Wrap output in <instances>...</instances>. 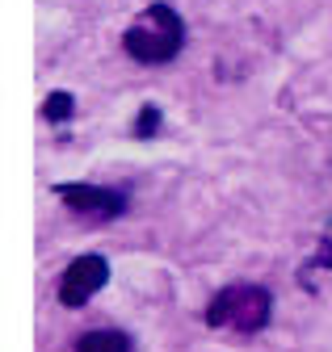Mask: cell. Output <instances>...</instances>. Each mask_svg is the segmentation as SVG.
<instances>
[{
  "instance_id": "7",
  "label": "cell",
  "mask_w": 332,
  "mask_h": 352,
  "mask_svg": "<svg viewBox=\"0 0 332 352\" xmlns=\"http://www.w3.org/2000/svg\"><path fill=\"white\" fill-rule=\"evenodd\" d=\"M139 130H156V109H143V118H139Z\"/></svg>"
},
{
  "instance_id": "5",
  "label": "cell",
  "mask_w": 332,
  "mask_h": 352,
  "mask_svg": "<svg viewBox=\"0 0 332 352\" xmlns=\"http://www.w3.org/2000/svg\"><path fill=\"white\" fill-rule=\"evenodd\" d=\"M76 352H131V340L122 331H89L76 340Z\"/></svg>"
},
{
  "instance_id": "4",
  "label": "cell",
  "mask_w": 332,
  "mask_h": 352,
  "mask_svg": "<svg viewBox=\"0 0 332 352\" xmlns=\"http://www.w3.org/2000/svg\"><path fill=\"white\" fill-rule=\"evenodd\" d=\"M76 214H93V218H114L122 214V193L114 189H97V185H59L55 189Z\"/></svg>"
},
{
  "instance_id": "2",
  "label": "cell",
  "mask_w": 332,
  "mask_h": 352,
  "mask_svg": "<svg viewBox=\"0 0 332 352\" xmlns=\"http://www.w3.org/2000/svg\"><path fill=\"white\" fill-rule=\"evenodd\" d=\"M269 311H273L269 289H261V285H227V289H219L211 298V306H206V323L240 331V336H253V331H261L269 323Z\"/></svg>"
},
{
  "instance_id": "1",
  "label": "cell",
  "mask_w": 332,
  "mask_h": 352,
  "mask_svg": "<svg viewBox=\"0 0 332 352\" xmlns=\"http://www.w3.org/2000/svg\"><path fill=\"white\" fill-rule=\"evenodd\" d=\"M181 42H185V21L169 5H147L127 25V34H122V47H127V55L139 59V63H169V59H177Z\"/></svg>"
},
{
  "instance_id": "3",
  "label": "cell",
  "mask_w": 332,
  "mask_h": 352,
  "mask_svg": "<svg viewBox=\"0 0 332 352\" xmlns=\"http://www.w3.org/2000/svg\"><path fill=\"white\" fill-rule=\"evenodd\" d=\"M105 277H110V264L101 256H80V260H72L68 273H63V281H59V302L63 306H85L105 285Z\"/></svg>"
},
{
  "instance_id": "6",
  "label": "cell",
  "mask_w": 332,
  "mask_h": 352,
  "mask_svg": "<svg viewBox=\"0 0 332 352\" xmlns=\"http://www.w3.org/2000/svg\"><path fill=\"white\" fill-rule=\"evenodd\" d=\"M43 109H47V118H51V122H63V118L72 113V97H68V93H51Z\"/></svg>"
}]
</instances>
